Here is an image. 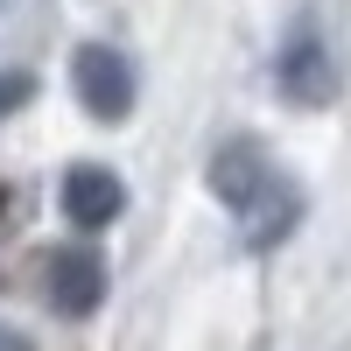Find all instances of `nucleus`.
I'll use <instances>...</instances> for the list:
<instances>
[{"mask_svg":"<svg viewBox=\"0 0 351 351\" xmlns=\"http://www.w3.org/2000/svg\"><path fill=\"white\" fill-rule=\"evenodd\" d=\"M274 183H281V162L267 155L260 134H225L218 148H211V162H204V190H211L232 218H246Z\"/></svg>","mask_w":351,"mask_h":351,"instance_id":"nucleus-2","label":"nucleus"},{"mask_svg":"<svg viewBox=\"0 0 351 351\" xmlns=\"http://www.w3.org/2000/svg\"><path fill=\"white\" fill-rule=\"evenodd\" d=\"M337 84H344V71H337L330 43L316 36L309 21H295V28L281 36V49H274V92H281L288 106H302V112H324V106L337 99Z\"/></svg>","mask_w":351,"mask_h":351,"instance_id":"nucleus-3","label":"nucleus"},{"mask_svg":"<svg viewBox=\"0 0 351 351\" xmlns=\"http://www.w3.org/2000/svg\"><path fill=\"white\" fill-rule=\"evenodd\" d=\"M56 204H64V218L77 232H106V225L127 218V183H120V169H106V162H71L64 183H56Z\"/></svg>","mask_w":351,"mask_h":351,"instance_id":"nucleus-5","label":"nucleus"},{"mask_svg":"<svg viewBox=\"0 0 351 351\" xmlns=\"http://www.w3.org/2000/svg\"><path fill=\"white\" fill-rule=\"evenodd\" d=\"M295 225H302V183L281 169V183H274V190H267V197H260L253 211L239 218V246H246V253H274Z\"/></svg>","mask_w":351,"mask_h":351,"instance_id":"nucleus-6","label":"nucleus"},{"mask_svg":"<svg viewBox=\"0 0 351 351\" xmlns=\"http://www.w3.org/2000/svg\"><path fill=\"white\" fill-rule=\"evenodd\" d=\"M71 92L84 106V120L120 127V120H134V106H141V71H134V56L120 43H77L71 49Z\"/></svg>","mask_w":351,"mask_h":351,"instance_id":"nucleus-1","label":"nucleus"},{"mask_svg":"<svg viewBox=\"0 0 351 351\" xmlns=\"http://www.w3.org/2000/svg\"><path fill=\"white\" fill-rule=\"evenodd\" d=\"M0 351H36V337L14 330V324H0Z\"/></svg>","mask_w":351,"mask_h":351,"instance_id":"nucleus-8","label":"nucleus"},{"mask_svg":"<svg viewBox=\"0 0 351 351\" xmlns=\"http://www.w3.org/2000/svg\"><path fill=\"white\" fill-rule=\"evenodd\" d=\"M106 281H112V274H106V253L84 246V239L43 253V302H49L56 316H71V324L106 302Z\"/></svg>","mask_w":351,"mask_h":351,"instance_id":"nucleus-4","label":"nucleus"},{"mask_svg":"<svg viewBox=\"0 0 351 351\" xmlns=\"http://www.w3.org/2000/svg\"><path fill=\"white\" fill-rule=\"evenodd\" d=\"M28 99H36V71H0V120H14Z\"/></svg>","mask_w":351,"mask_h":351,"instance_id":"nucleus-7","label":"nucleus"}]
</instances>
